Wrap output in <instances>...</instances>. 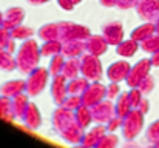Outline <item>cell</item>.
I'll return each instance as SVG.
<instances>
[{
    "label": "cell",
    "instance_id": "obj_9",
    "mask_svg": "<svg viewBox=\"0 0 159 148\" xmlns=\"http://www.w3.org/2000/svg\"><path fill=\"white\" fill-rule=\"evenodd\" d=\"M91 114H93V122L94 123H107L113 116H116L113 100L104 99L102 102L96 103L94 106H91Z\"/></svg>",
    "mask_w": 159,
    "mask_h": 148
},
{
    "label": "cell",
    "instance_id": "obj_8",
    "mask_svg": "<svg viewBox=\"0 0 159 148\" xmlns=\"http://www.w3.org/2000/svg\"><path fill=\"white\" fill-rule=\"evenodd\" d=\"M150 66H152V62L147 60V59H142L141 62H138L134 66H131V70H130V73L125 79V83L130 88H138L139 83L148 76Z\"/></svg>",
    "mask_w": 159,
    "mask_h": 148
},
{
    "label": "cell",
    "instance_id": "obj_2",
    "mask_svg": "<svg viewBox=\"0 0 159 148\" xmlns=\"http://www.w3.org/2000/svg\"><path fill=\"white\" fill-rule=\"evenodd\" d=\"M40 59H42L40 47L33 37L28 40H23L22 45L16 51L17 70L22 74H31L36 68H39Z\"/></svg>",
    "mask_w": 159,
    "mask_h": 148
},
{
    "label": "cell",
    "instance_id": "obj_16",
    "mask_svg": "<svg viewBox=\"0 0 159 148\" xmlns=\"http://www.w3.org/2000/svg\"><path fill=\"white\" fill-rule=\"evenodd\" d=\"M25 91H26V80H22V79L8 80L3 85H0V94L9 99H12L20 93H25Z\"/></svg>",
    "mask_w": 159,
    "mask_h": 148
},
{
    "label": "cell",
    "instance_id": "obj_28",
    "mask_svg": "<svg viewBox=\"0 0 159 148\" xmlns=\"http://www.w3.org/2000/svg\"><path fill=\"white\" fill-rule=\"evenodd\" d=\"M65 56L60 52V54H56L53 57H50V65H48V71H50V76H57V74H62V70H63V65H65Z\"/></svg>",
    "mask_w": 159,
    "mask_h": 148
},
{
    "label": "cell",
    "instance_id": "obj_46",
    "mask_svg": "<svg viewBox=\"0 0 159 148\" xmlns=\"http://www.w3.org/2000/svg\"><path fill=\"white\" fill-rule=\"evenodd\" d=\"M71 148H87V147L82 145V144H77V145H71Z\"/></svg>",
    "mask_w": 159,
    "mask_h": 148
},
{
    "label": "cell",
    "instance_id": "obj_13",
    "mask_svg": "<svg viewBox=\"0 0 159 148\" xmlns=\"http://www.w3.org/2000/svg\"><path fill=\"white\" fill-rule=\"evenodd\" d=\"M107 127L105 123H96L94 127H90L88 130H85V136L82 139V145H85L87 148H94L98 145V142L105 136Z\"/></svg>",
    "mask_w": 159,
    "mask_h": 148
},
{
    "label": "cell",
    "instance_id": "obj_21",
    "mask_svg": "<svg viewBox=\"0 0 159 148\" xmlns=\"http://www.w3.org/2000/svg\"><path fill=\"white\" fill-rule=\"evenodd\" d=\"M62 74L66 80L74 79L77 76H80V57H73V59H66Z\"/></svg>",
    "mask_w": 159,
    "mask_h": 148
},
{
    "label": "cell",
    "instance_id": "obj_49",
    "mask_svg": "<svg viewBox=\"0 0 159 148\" xmlns=\"http://www.w3.org/2000/svg\"><path fill=\"white\" fill-rule=\"evenodd\" d=\"M148 148H150V147H148Z\"/></svg>",
    "mask_w": 159,
    "mask_h": 148
},
{
    "label": "cell",
    "instance_id": "obj_43",
    "mask_svg": "<svg viewBox=\"0 0 159 148\" xmlns=\"http://www.w3.org/2000/svg\"><path fill=\"white\" fill-rule=\"evenodd\" d=\"M59 5H60L62 8H65V9H71V8H73V3H71L70 0H59Z\"/></svg>",
    "mask_w": 159,
    "mask_h": 148
},
{
    "label": "cell",
    "instance_id": "obj_48",
    "mask_svg": "<svg viewBox=\"0 0 159 148\" xmlns=\"http://www.w3.org/2000/svg\"><path fill=\"white\" fill-rule=\"evenodd\" d=\"M33 3H40V2H47V0H31Z\"/></svg>",
    "mask_w": 159,
    "mask_h": 148
},
{
    "label": "cell",
    "instance_id": "obj_27",
    "mask_svg": "<svg viewBox=\"0 0 159 148\" xmlns=\"http://www.w3.org/2000/svg\"><path fill=\"white\" fill-rule=\"evenodd\" d=\"M37 36H39V39L42 42L51 40V39H59V26H57V23H47V25H43L37 31Z\"/></svg>",
    "mask_w": 159,
    "mask_h": 148
},
{
    "label": "cell",
    "instance_id": "obj_23",
    "mask_svg": "<svg viewBox=\"0 0 159 148\" xmlns=\"http://www.w3.org/2000/svg\"><path fill=\"white\" fill-rule=\"evenodd\" d=\"M62 47H63V43L59 39L45 40L40 45V54H42V57H53L56 54H60L62 52Z\"/></svg>",
    "mask_w": 159,
    "mask_h": 148
},
{
    "label": "cell",
    "instance_id": "obj_45",
    "mask_svg": "<svg viewBox=\"0 0 159 148\" xmlns=\"http://www.w3.org/2000/svg\"><path fill=\"white\" fill-rule=\"evenodd\" d=\"M152 65H159V52H156L152 59Z\"/></svg>",
    "mask_w": 159,
    "mask_h": 148
},
{
    "label": "cell",
    "instance_id": "obj_1",
    "mask_svg": "<svg viewBox=\"0 0 159 148\" xmlns=\"http://www.w3.org/2000/svg\"><path fill=\"white\" fill-rule=\"evenodd\" d=\"M54 131L63 139V142L70 145L82 144V139L85 136V128L80 127L77 122L74 111L66 110L65 106H57L51 117Z\"/></svg>",
    "mask_w": 159,
    "mask_h": 148
},
{
    "label": "cell",
    "instance_id": "obj_11",
    "mask_svg": "<svg viewBox=\"0 0 159 148\" xmlns=\"http://www.w3.org/2000/svg\"><path fill=\"white\" fill-rule=\"evenodd\" d=\"M130 70H131V65H130L125 59H124V60H116V62H113V63L107 68L105 76L110 82L119 83V82H122V80L127 79Z\"/></svg>",
    "mask_w": 159,
    "mask_h": 148
},
{
    "label": "cell",
    "instance_id": "obj_39",
    "mask_svg": "<svg viewBox=\"0 0 159 148\" xmlns=\"http://www.w3.org/2000/svg\"><path fill=\"white\" fill-rule=\"evenodd\" d=\"M138 88H139V91H141L142 94H144V93H150V91H152V88H153V80L147 76V77L139 83V87H138Z\"/></svg>",
    "mask_w": 159,
    "mask_h": 148
},
{
    "label": "cell",
    "instance_id": "obj_12",
    "mask_svg": "<svg viewBox=\"0 0 159 148\" xmlns=\"http://www.w3.org/2000/svg\"><path fill=\"white\" fill-rule=\"evenodd\" d=\"M22 123L25 125V128H28L31 131L39 130L42 127V114H40L39 106L34 102L28 103V108H26V111L22 117Z\"/></svg>",
    "mask_w": 159,
    "mask_h": 148
},
{
    "label": "cell",
    "instance_id": "obj_19",
    "mask_svg": "<svg viewBox=\"0 0 159 148\" xmlns=\"http://www.w3.org/2000/svg\"><path fill=\"white\" fill-rule=\"evenodd\" d=\"M23 17H25V14H23L22 9H19V8L9 9V11L3 16V28H6V29H9V31L14 29L16 26L22 25Z\"/></svg>",
    "mask_w": 159,
    "mask_h": 148
},
{
    "label": "cell",
    "instance_id": "obj_3",
    "mask_svg": "<svg viewBox=\"0 0 159 148\" xmlns=\"http://www.w3.org/2000/svg\"><path fill=\"white\" fill-rule=\"evenodd\" d=\"M80 76L88 79L90 82H99L104 77L102 62L98 56L84 52L80 56Z\"/></svg>",
    "mask_w": 159,
    "mask_h": 148
},
{
    "label": "cell",
    "instance_id": "obj_18",
    "mask_svg": "<svg viewBox=\"0 0 159 148\" xmlns=\"http://www.w3.org/2000/svg\"><path fill=\"white\" fill-rule=\"evenodd\" d=\"M85 52V40H70L63 42L62 54L65 59H73V57H80Z\"/></svg>",
    "mask_w": 159,
    "mask_h": 148
},
{
    "label": "cell",
    "instance_id": "obj_47",
    "mask_svg": "<svg viewBox=\"0 0 159 148\" xmlns=\"http://www.w3.org/2000/svg\"><path fill=\"white\" fill-rule=\"evenodd\" d=\"M3 26V17H2V12H0V28Z\"/></svg>",
    "mask_w": 159,
    "mask_h": 148
},
{
    "label": "cell",
    "instance_id": "obj_25",
    "mask_svg": "<svg viewBox=\"0 0 159 148\" xmlns=\"http://www.w3.org/2000/svg\"><path fill=\"white\" fill-rule=\"evenodd\" d=\"M74 116H76V119H77V122L80 123L82 128L88 130L91 127V123H93V114H91V108L90 106H87V105L79 106L74 111Z\"/></svg>",
    "mask_w": 159,
    "mask_h": 148
},
{
    "label": "cell",
    "instance_id": "obj_32",
    "mask_svg": "<svg viewBox=\"0 0 159 148\" xmlns=\"http://www.w3.org/2000/svg\"><path fill=\"white\" fill-rule=\"evenodd\" d=\"M119 147V136L116 133H107L105 136L98 142L94 148H117Z\"/></svg>",
    "mask_w": 159,
    "mask_h": 148
},
{
    "label": "cell",
    "instance_id": "obj_5",
    "mask_svg": "<svg viewBox=\"0 0 159 148\" xmlns=\"http://www.w3.org/2000/svg\"><path fill=\"white\" fill-rule=\"evenodd\" d=\"M142 125H144V114L138 108H133L122 120V127H120L122 136L127 141H133L141 133Z\"/></svg>",
    "mask_w": 159,
    "mask_h": 148
},
{
    "label": "cell",
    "instance_id": "obj_6",
    "mask_svg": "<svg viewBox=\"0 0 159 148\" xmlns=\"http://www.w3.org/2000/svg\"><path fill=\"white\" fill-rule=\"evenodd\" d=\"M57 26H59V40H62V43L70 40H87L91 36L87 26L77 23L63 22V23H57Z\"/></svg>",
    "mask_w": 159,
    "mask_h": 148
},
{
    "label": "cell",
    "instance_id": "obj_17",
    "mask_svg": "<svg viewBox=\"0 0 159 148\" xmlns=\"http://www.w3.org/2000/svg\"><path fill=\"white\" fill-rule=\"evenodd\" d=\"M28 103H30V96L26 94V91L20 93V94H17L11 99V111H12L14 119L22 120V117H23V114L28 108Z\"/></svg>",
    "mask_w": 159,
    "mask_h": 148
},
{
    "label": "cell",
    "instance_id": "obj_24",
    "mask_svg": "<svg viewBox=\"0 0 159 148\" xmlns=\"http://www.w3.org/2000/svg\"><path fill=\"white\" fill-rule=\"evenodd\" d=\"M114 110H116V116H120V117H125L131 110V102L128 97V93H120L119 97L114 100Z\"/></svg>",
    "mask_w": 159,
    "mask_h": 148
},
{
    "label": "cell",
    "instance_id": "obj_14",
    "mask_svg": "<svg viewBox=\"0 0 159 148\" xmlns=\"http://www.w3.org/2000/svg\"><path fill=\"white\" fill-rule=\"evenodd\" d=\"M108 42L105 40L104 36H90L87 40H85V52L88 54H93V56H104L108 49Z\"/></svg>",
    "mask_w": 159,
    "mask_h": 148
},
{
    "label": "cell",
    "instance_id": "obj_37",
    "mask_svg": "<svg viewBox=\"0 0 159 148\" xmlns=\"http://www.w3.org/2000/svg\"><path fill=\"white\" fill-rule=\"evenodd\" d=\"M128 97H130V102H131V106L133 108H138L139 102L142 100V93L139 91V88H131L128 91Z\"/></svg>",
    "mask_w": 159,
    "mask_h": 148
},
{
    "label": "cell",
    "instance_id": "obj_42",
    "mask_svg": "<svg viewBox=\"0 0 159 148\" xmlns=\"http://www.w3.org/2000/svg\"><path fill=\"white\" fill-rule=\"evenodd\" d=\"M138 110H139L142 114H144V113H147V111H148V102L142 99V100L139 102V105H138Z\"/></svg>",
    "mask_w": 159,
    "mask_h": 148
},
{
    "label": "cell",
    "instance_id": "obj_38",
    "mask_svg": "<svg viewBox=\"0 0 159 148\" xmlns=\"http://www.w3.org/2000/svg\"><path fill=\"white\" fill-rule=\"evenodd\" d=\"M11 39H12V36H11V31L2 26V28H0V48H5Z\"/></svg>",
    "mask_w": 159,
    "mask_h": 148
},
{
    "label": "cell",
    "instance_id": "obj_7",
    "mask_svg": "<svg viewBox=\"0 0 159 148\" xmlns=\"http://www.w3.org/2000/svg\"><path fill=\"white\" fill-rule=\"evenodd\" d=\"M107 99V85H104L101 80L99 82H90L88 88L82 94V102L87 106H94L96 103L102 102Z\"/></svg>",
    "mask_w": 159,
    "mask_h": 148
},
{
    "label": "cell",
    "instance_id": "obj_36",
    "mask_svg": "<svg viewBox=\"0 0 159 148\" xmlns=\"http://www.w3.org/2000/svg\"><path fill=\"white\" fill-rule=\"evenodd\" d=\"M120 94V87L116 82H110V85H107V99L110 100H116Z\"/></svg>",
    "mask_w": 159,
    "mask_h": 148
},
{
    "label": "cell",
    "instance_id": "obj_44",
    "mask_svg": "<svg viewBox=\"0 0 159 148\" xmlns=\"http://www.w3.org/2000/svg\"><path fill=\"white\" fill-rule=\"evenodd\" d=\"M122 148H141V147H139V145H136V144H133L131 141H128V142H127Z\"/></svg>",
    "mask_w": 159,
    "mask_h": 148
},
{
    "label": "cell",
    "instance_id": "obj_22",
    "mask_svg": "<svg viewBox=\"0 0 159 148\" xmlns=\"http://www.w3.org/2000/svg\"><path fill=\"white\" fill-rule=\"evenodd\" d=\"M138 42L136 40H133V39H124L117 47H116V54L117 56H120V57H124V59H128V57H133L134 54H136V51H138Z\"/></svg>",
    "mask_w": 159,
    "mask_h": 148
},
{
    "label": "cell",
    "instance_id": "obj_33",
    "mask_svg": "<svg viewBox=\"0 0 159 148\" xmlns=\"http://www.w3.org/2000/svg\"><path fill=\"white\" fill-rule=\"evenodd\" d=\"M84 105V102H82V96H73V94H68L66 99H65V102H63V105H60V106H65L66 110H70V111H76L79 106H82Z\"/></svg>",
    "mask_w": 159,
    "mask_h": 148
},
{
    "label": "cell",
    "instance_id": "obj_10",
    "mask_svg": "<svg viewBox=\"0 0 159 148\" xmlns=\"http://www.w3.org/2000/svg\"><path fill=\"white\" fill-rule=\"evenodd\" d=\"M66 79L63 77V74H57L51 77V85H50V93H51V99L53 102L60 106L63 105L65 99L68 96V90H66Z\"/></svg>",
    "mask_w": 159,
    "mask_h": 148
},
{
    "label": "cell",
    "instance_id": "obj_4",
    "mask_svg": "<svg viewBox=\"0 0 159 148\" xmlns=\"http://www.w3.org/2000/svg\"><path fill=\"white\" fill-rule=\"evenodd\" d=\"M48 80H50L48 68H42V66L36 68L26 77V94L30 97H37L48 87Z\"/></svg>",
    "mask_w": 159,
    "mask_h": 148
},
{
    "label": "cell",
    "instance_id": "obj_20",
    "mask_svg": "<svg viewBox=\"0 0 159 148\" xmlns=\"http://www.w3.org/2000/svg\"><path fill=\"white\" fill-rule=\"evenodd\" d=\"M90 85V80L85 79L84 76H77L74 79H70L66 82V90H68V94H73V96H82L84 91L88 88Z\"/></svg>",
    "mask_w": 159,
    "mask_h": 148
},
{
    "label": "cell",
    "instance_id": "obj_30",
    "mask_svg": "<svg viewBox=\"0 0 159 148\" xmlns=\"http://www.w3.org/2000/svg\"><path fill=\"white\" fill-rule=\"evenodd\" d=\"M153 31H155V28L152 25H142V26L136 28L131 33V39L136 40V42H144L145 39H148V37L153 36Z\"/></svg>",
    "mask_w": 159,
    "mask_h": 148
},
{
    "label": "cell",
    "instance_id": "obj_26",
    "mask_svg": "<svg viewBox=\"0 0 159 148\" xmlns=\"http://www.w3.org/2000/svg\"><path fill=\"white\" fill-rule=\"evenodd\" d=\"M0 70L5 71V73H11V71L17 70V63H16L14 54H11L5 48H0Z\"/></svg>",
    "mask_w": 159,
    "mask_h": 148
},
{
    "label": "cell",
    "instance_id": "obj_31",
    "mask_svg": "<svg viewBox=\"0 0 159 148\" xmlns=\"http://www.w3.org/2000/svg\"><path fill=\"white\" fill-rule=\"evenodd\" d=\"M33 34H34L33 28L25 26V25H19L14 29H11V36L14 40H28L33 37Z\"/></svg>",
    "mask_w": 159,
    "mask_h": 148
},
{
    "label": "cell",
    "instance_id": "obj_29",
    "mask_svg": "<svg viewBox=\"0 0 159 148\" xmlns=\"http://www.w3.org/2000/svg\"><path fill=\"white\" fill-rule=\"evenodd\" d=\"M0 119L6 122H14V116L11 111V99L0 94Z\"/></svg>",
    "mask_w": 159,
    "mask_h": 148
},
{
    "label": "cell",
    "instance_id": "obj_35",
    "mask_svg": "<svg viewBox=\"0 0 159 148\" xmlns=\"http://www.w3.org/2000/svg\"><path fill=\"white\" fill-rule=\"evenodd\" d=\"M122 120H124V117H120V116H113L105 123L107 131H108V133H116V131H119L120 127H122Z\"/></svg>",
    "mask_w": 159,
    "mask_h": 148
},
{
    "label": "cell",
    "instance_id": "obj_41",
    "mask_svg": "<svg viewBox=\"0 0 159 148\" xmlns=\"http://www.w3.org/2000/svg\"><path fill=\"white\" fill-rule=\"evenodd\" d=\"M5 49H6V51H9L11 54H16V51H17V45H16V40H14V39H11V40L8 42V45L5 47Z\"/></svg>",
    "mask_w": 159,
    "mask_h": 148
},
{
    "label": "cell",
    "instance_id": "obj_34",
    "mask_svg": "<svg viewBox=\"0 0 159 148\" xmlns=\"http://www.w3.org/2000/svg\"><path fill=\"white\" fill-rule=\"evenodd\" d=\"M141 47L144 51H147V52H153V51H158L159 49V37H155V36H152V37H148V39H145L144 42H141Z\"/></svg>",
    "mask_w": 159,
    "mask_h": 148
},
{
    "label": "cell",
    "instance_id": "obj_40",
    "mask_svg": "<svg viewBox=\"0 0 159 148\" xmlns=\"http://www.w3.org/2000/svg\"><path fill=\"white\" fill-rule=\"evenodd\" d=\"M147 136H148V139H152V141L159 139V122H156L155 125H152V127L148 128V131H147Z\"/></svg>",
    "mask_w": 159,
    "mask_h": 148
},
{
    "label": "cell",
    "instance_id": "obj_15",
    "mask_svg": "<svg viewBox=\"0 0 159 148\" xmlns=\"http://www.w3.org/2000/svg\"><path fill=\"white\" fill-rule=\"evenodd\" d=\"M102 36L105 37L108 45L111 47H117L122 40H124V29L120 26V23L114 22V23H108L102 29Z\"/></svg>",
    "mask_w": 159,
    "mask_h": 148
}]
</instances>
